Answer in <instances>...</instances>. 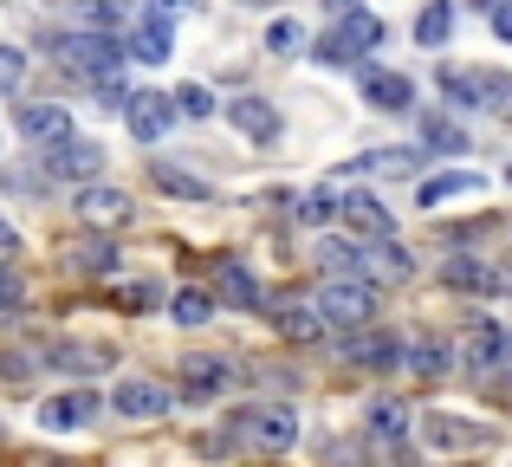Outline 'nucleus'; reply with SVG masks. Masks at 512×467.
<instances>
[{
    "label": "nucleus",
    "instance_id": "obj_1",
    "mask_svg": "<svg viewBox=\"0 0 512 467\" xmlns=\"http://www.w3.org/2000/svg\"><path fill=\"white\" fill-rule=\"evenodd\" d=\"M318 312H325V325H370V312H376V286L363 273H331L325 286H318Z\"/></svg>",
    "mask_w": 512,
    "mask_h": 467
},
{
    "label": "nucleus",
    "instance_id": "obj_2",
    "mask_svg": "<svg viewBox=\"0 0 512 467\" xmlns=\"http://www.w3.org/2000/svg\"><path fill=\"white\" fill-rule=\"evenodd\" d=\"M175 20H182V0H150L143 20H137V33H130V59L163 65L175 52Z\"/></svg>",
    "mask_w": 512,
    "mask_h": 467
},
{
    "label": "nucleus",
    "instance_id": "obj_3",
    "mask_svg": "<svg viewBox=\"0 0 512 467\" xmlns=\"http://www.w3.org/2000/svg\"><path fill=\"white\" fill-rule=\"evenodd\" d=\"M52 52H59V65L78 72V78H104V72H117V59H124L111 33H65V39H52Z\"/></svg>",
    "mask_w": 512,
    "mask_h": 467
},
{
    "label": "nucleus",
    "instance_id": "obj_4",
    "mask_svg": "<svg viewBox=\"0 0 512 467\" xmlns=\"http://www.w3.org/2000/svg\"><path fill=\"white\" fill-rule=\"evenodd\" d=\"M234 435L247 448H260V455H286V448L299 442V409H247V416L234 422Z\"/></svg>",
    "mask_w": 512,
    "mask_h": 467
},
{
    "label": "nucleus",
    "instance_id": "obj_5",
    "mask_svg": "<svg viewBox=\"0 0 512 467\" xmlns=\"http://www.w3.org/2000/svg\"><path fill=\"white\" fill-rule=\"evenodd\" d=\"M130 215H137V202H130L124 189H104L98 176L78 189V221H85V228H124Z\"/></svg>",
    "mask_w": 512,
    "mask_h": 467
},
{
    "label": "nucleus",
    "instance_id": "obj_6",
    "mask_svg": "<svg viewBox=\"0 0 512 467\" xmlns=\"http://www.w3.org/2000/svg\"><path fill=\"white\" fill-rule=\"evenodd\" d=\"M111 409H117V416H137V422H156V416H169V383L130 377V383H117Z\"/></svg>",
    "mask_w": 512,
    "mask_h": 467
},
{
    "label": "nucleus",
    "instance_id": "obj_7",
    "mask_svg": "<svg viewBox=\"0 0 512 467\" xmlns=\"http://www.w3.org/2000/svg\"><path fill=\"white\" fill-rule=\"evenodd\" d=\"M46 169H52V176H65V182H91L104 169V150L91 137H59V143H52V156H46Z\"/></svg>",
    "mask_w": 512,
    "mask_h": 467
},
{
    "label": "nucleus",
    "instance_id": "obj_8",
    "mask_svg": "<svg viewBox=\"0 0 512 467\" xmlns=\"http://www.w3.org/2000/svg\"><path fill=\"white\" fill-rule=\"evenodd\" d=\"M396 357H402V338H389V331H363V325H350V331H344V364L389 370Z\"/></svg>",
    "mask_w": 512,
    "mask_h": 467
},
{
    "label": "nucleus",
    "instance_id": "obj_9",
    "mask_svg": "<svg viewBox=\"0 0 512 467\" xmlns=\"http://www.w3.org/2000/svg\"><path fill=\"white\" fill-rule=\"evenodd\" d=\"M98 409H104V396H98V390H72V396H52V403H39V422L65 435V429H85Z\"/></svg>",
    "mask_w": 512,
    "mask_h": 467
},
{
    "label": "nucleus",
    "instance_id": "obj_10",
    "mask_svg": "<svg viewBox=\"0 0 512 467\" xmlns=\"http://www.w3.org/2000/svg\"><path fill=\"white\" fill-rule=\"evenodd\" d=\"M124 117H130V137H137V143H156L169 130L175 111H169L163 91H137V98H124Z\"/></svg>",
    "mask_w": 512,
    "mask_h": 467
},
{
    "label": "nucleus",
    "instance_id": "obj_11",
    "mask_svg": "<svg viewBox=\"0 0 512 467\" xmlns=\"http://www.w3.org/2000/svg\"><path fill=\"white\" fill-rule=\"evenodd\" d=\"M448 286L454 292H506V266H493V260H474V253H454L448 260Z\"/></svg>",
    "mask_w": 512,
    "mask_h": 467
},
{
    "label": "nucleus",
    "instance_id": "obj_12",
    "mask_svg": "<svg viewBox=\"0 0 512 467\" xmlns=\"http://www.w3.org/2000/svg\"><path fill=\"white\" fill-rule=\"evenodd\" d=\"M227 117H234V130H240L247 143H279V130H286V124H279V111H273L266 98H234V104H227Z\"/></svg>",
    "mask_w": 512,
    "mask_h": 467
},
{
    "label": "nucleus",
    "instance_id": "obj_13",
    "mask_svg": "<svg viewBox=\"0 0 512 467\" xmlns=\"http://www.w3.org/2000/svg\"><path fill=\"white\" fill-rule=\"evenodd\" d=\"M214 299L234 305V312H253V305H260V279L240 260H214Z\"/></svg>",
    "mask_w": 512,
    "mask_h": 467
},
{
    "label": "nucleus",
    "instance_id": "obj_14",
    "mask_svg": "<svg viewBox=\"0 0 512 467\" xmlns=\"http://www.w3.org/2000/svg\"><path fill=\"white\" fill-rule=\"evenodd\" d=\"M20 137L26 143H59V137H72V117H65V104H20Z\"/></svg>",
    "mask_w": 512,
    "mask_h": 467
},
{
    "label": "nucleus",
    "instance_id": "obj_15",
    "mask_svg": "<svg viewBox=\"0 0 512 467\" xmlns=\"http://www.w3.org/2000/svg\"><path fill=\"white\" fill-rule=\"evenodd\" d=\"M227 383H234V364H227V357H188V364H182V390L195 396V403L221 396Z\"/></svg>",
    "mask_w": 512,
    "mask_h": 467
},
{
    "label": "nucleus",
    "instance_id": "obj_16",
    "mask_svg": "<svg viewBox=\"0 0 512 467\" xmlns=\"http://www.w3.org/2000/svg\"><path fill=\"white\" fill-rule=\"evenodd\" d=\"M376 39H383V26H376L370 13H350V20L338 26V33H325V52H318V59L344 65V59H350V46H376Z\"/></svg>",
    "mask_w": 512,
    "mask_h": 467
},
{
    "label": "nucleus",
    "instance_id": "obj_17",
    "mask_svg": "<svg viewBox=\"0 0 512 467\" xmlns=\"http://www.w3.org/2000/svg\"><path fill=\"white\" fill-rule=\"evenodd\" d=\"M338 215H344V228L363 234V240H383V234H389V208L376 202V195H344Z\"/></svg>",
    "mask_w": 512,
    "mask_h": 467
},
{
    "label": "nucleus",
    "instance_id": "obj_18",
    "mask_svg": "<svg viewBox=\"0 0 512 467\" xmlns=\"http://www.w3.org/2000/svg\"><path fill=\"white\" fill-rule=\"evenodd\" d=\"M363 104H376V111H409L415 85L402 72H363Z\"/></svg>",
    "mask_w": 512,
    "mask_h": 467
},
{
    "label": "nucleus",
    "instance_id": "obj_19",
    "mask_svg": "<svg viewBox=\"0 0 512 467\" xmlns=\"http://www.w3.org/2000/svg\"><path fill=\"white\" fill-rule=\"evenodd\" d=\"M480 189H487V176H474V169H448V176H428L415 202H422V208H441V202H454V195H480Z\"/></svg>",
    "mask_w": 512,
    "mask_h": 467
},
{
    "label": "nucleus",
    "instance_id": "obj_20",
    "mask_svg": "<svg viewBox=\"0 0 512 467\" xmlns=\"http://www.w3.org/2000/svg\"><path fill=\"white\" fill-rule=\"evenodd\" d=\"M357 273H376V279H409V273H415V260H409V247H396V240L383 234V240H376V247L357 260Z\"/></svg>",
    "mask_w": 512,
    "mask_h": 467
},
{
    "label": "nucleus",
    "instance_id": "obj_21",
    "mask_svg": "<svg viewBox=\"0 0 512 467\" xmlns=\"http://www.w3.org/2000/svg\"><path fill=\"white\" fill-rule=\"evenodd\" d=\"M150 182H156V189H169L175 195V202H208V182H201V176H188V169H175V163H163V156H156V163H150Z\"/></svg>",
    "mask_w": 512,
    "mask_h": 467
},
{
    "label": "nucleus",
    "instance_id": "obj_22",
    "mask_svg": "<svg viewBox=\"0 0 512 467\" xmlns=\"http://www.w3.org/2000/svg\"><path fill=\"white\" fill-rule=\"evenodd\" d=\"M506 357V331L500 325H474L461 338V364H474V370H487V364H500Z\"/></svg>",
    "mask_w": 512,
    "mask_h": 467
},
{
    "label": "nucleus",
    "instance_id": "obj_23",
    "mask_svg": "<svg viewBox=\"0 0 512 467\" xmlns=\"http://www.w3.org/2000/svg\"><path fill=\"white\" fill-rule=\"evenodd\" d=\"M402 364H415L422 377H435V370L454 364V351H448V344H435V338H409V344H402Z\"/></svg>",
    "mask_w": 512,
    "mask_h": 467
},
{
    "label": "nucleus",
    "instance_id": "obj_24",
    "mask_svg": "<svg viewBox=\"0 0 512 467\" xmlns=\"http://www.w3.org/2000/svg\"><path fill=\"white\" fill-rule=\"evenodd\" d=\"M279 331H286V338H299V344H312L318 331H325V312H318V305H299V299H292L286 312H279Z\"/></svg>",
    "mask_w": 512,
    "mask_h": 467
},
{
    "label": "nucleus",
    "instance_id": "obj_25",
    "mask_svg": "<svg viewBox=\"0 0 512 467\" xmlns=\"http://www.w3.org/2000/svg\"><path fill=\"white\" fill-rule=\"evenodd\" d=\"M448 33H454V0H428L422 20H415V39H422V46H441Z\"/></svg>",
    "mask_w": 512,
    "mask_h": 467
},
{
    "label": "nucleus",
    "instance_id": "obj_26",
    "mask_svg": "<svg viewBox=\"0 0 512 467\" xmlns=\"http://www.w3.org/2000/svg\"><path fill=\"white\" fill-rule=\"evenodd\" d=\"M169 318H182V325H208V318H214V292H201V286L175 292V312Z\"/></svg>",
    "mask_w": 512,
    "mask_h": 467
},
{
    "label": "nucleus",
    "instance_id": "obj_27",
    "mask_svg": "<svg viewBox=\"0 0 512 467\" xmlns=\"http://www.w3.org/2000/svg\"><path fill=\"white\" fill-rule=\"evenodd\" d=\"M422 137H428V150H448V156H461V150H467V130H461V124H448V117H428Z\"/></svg>",
    "mask_w": 512,
    "mask_h": 467
},
{
    "label": "nucleus",
    "instance_id": "obj_28",
    "mask_svg": "<svg viewBox=\"0 0 512 467\" xmlns=\"http://www.w3.org/2000/svg\"><path fill=\"white\" fill-rule=\"evenodd\" d=\"M65 260H72L78 273H111V260H117V253L104 247V240H91V247H85V240H78V247H65Z\"/></svg>",
    "mask_w": 512,
    "mask_h": 467
},
{
    "label": "nucleus",
    "instance_id": "obj_29",
    "mask_svg": "<svg viewBox=\"0 0 512 467\" xmlns=\"http://www.w3.org/2000/svg\"><path fill=\"white\" fill-rule=\"evenodd\" d=\"M363 169H370V176H409V169H422V156L415 150H376Z\"/></svg>",
    "mask_w": 512,
    "mask_h": 467
},
{
    "label": "nucleus",
    "instance_id": "obj_30",
    "mask_svg": "<svg viewBox=\"0 0 512 467\" xmlns=\"http://www.w3.org/2000/svg\"><path fill=\"white\" fill-rule=\"evenodd\" d=\"M422 435H428V442H435V448H474V442H480L474 429H461V422H448V416H435V422H428Z\"/></svg>",
    "mask_w": 512,
    "mask_h": 467
},
{
    "label": "nucleus",
    "instance_id": "obj_31",
    "mask_svg": "<svg viewBox=\"0 0 512 467\" xmlns=\"http://www.w3.org/2000/svg\"><path fill=\"white\" fill-rule=\"evenodd\" d=\"M331 215H338V189H318V195H305V202H299V221H305V228H325Z\"/></svg>",
    "mask_w": 512,
    "mask_h": 467
},
{
    "label": "nucleus",
    "instance_id": "obj_32",
    "mask_svg": "<svg viewBox=\"0 0 512 467\" xmlns=\"http://www.w3.org/2000/svg\"><path fill=\"white\" fill-rule=\"evenodd\" d=\"M370 429H376V442H396L402 429H409V409H396V403H376V416H370Z\"/></svg>",
    "mask_w": 512,
    "mask_h": 467
},
{
    "label": "nucleus",
    "instance_id": "obj_33",
    "mask_svg": "<svg viewBox=\"0 0 512 467\" xmlns=\"http://www.w3.org/2000/svg\"><path fill=\"white\" fill-rule=\"evenodd\" d=\"M59 370H78V377H91V370H104V351H85V344H59Z\"/></svg>",
    "mask_w": 512,
    "mask_h": 467
},
{
    "label": "nucleus",
    "instance_id": "obj_34",
    "mask_svg": "<svg viewBox=\"0 0 512 467\" xmlns=\"http://www.w3.org/2000/svg\"><path fill=\"white\" fill-rule=\"evenodd\" d=\"M175 111H182V117H208L214 111V98H208V85H182V91H175Z\"/></svg>",
    "mask_w": 512,
    "mask_h": 467
},
{
    "label": "nucleus",
    "instance_id": "obj_35",
    "mask_svg": "<svg viewBox=\"0 0 512 467\" xmlns=\"http://www.w3.org/2000/svg\"><path fill=\"white\" fill-rule=\"evenodd\" d=\"M318 260H325V273H357L363 253H357V247H338V240H325V247H318Z\"/></svg>",
    "mask_w": 512,
    "mask_h": 467
},
{
    "label": "nucleus",
    "instance_id": "obj_36",
    "mask_svg": "<svg viewBox=\"0 0 512 467\" xmlns=\"http://www.w3.org/2000/svg\"><path fill=\"white\" fill-rule=\"evenodd\" d=\"M20 78H26V52L0 46V91H20Z\"/></svg>",
    "mask_w": 512,
    "mask_h": 467
},
{
    "label": "nucleus",
    "instance_id": "obj_37",
    "mask_svg": "<svg viewBox=\"0 0 512 467\" xmlns=\"http://www.w3.org/2000/svg\"><path fill=\"white\" fill-rule=\"evenodd\" d=\"M117 299H124L130 312H150V305L163 299V286H156V279H137V286H124V292H117Z\"/></svg>",
    "mask_w": 512,
    "mask_h": 467
},
{
    "label": "nucleus",
    "instance_id": "obj_38",
    "mask_svg": "<svg viewBox=\"0 0 512 467\" xmlns=\"http://www.w3.org/2000/svg\"><path fill=\"white\" fill-rule=\"evenodd\" d=\"M266 46H273V52H292V46H299V26H292V20H279L273 33H266Z\"/></svg>",
    "mask_w": 512,
    "mask_h": 467
},
{
    "label": "nucleus",
    "instance_id": "obj_39",
    "mask_svg": "<svg viewBox=\"0 0 512 467\" xmlns=\"http://www.w3.org/2000/svg\"><path fill=\"white\" fill-rule=\"evenodd\" d=\"M13 305H20V279L0 266V312H13Z\"/></svg>",
    "mask_w": 512,
    "mask_h": 467
},
{
    "label": "nucleus",
    "instance_id": "obj_40",
    "mask_svg": "<svg viewBox=\"0 0 512 467\" xmlns=\"http://www.w3.org/2000/svg\"><path fill=\"white\" fill-rule=\"evenodd\" d=\"M13 260H20V234L0 221V266H13Z\"/></svg>",
    "mask_w": 512,
    "mask_h": 467
},
{
    "label": "nucleus",
    "instance_id": "obj_41",
    "mask_svg": "<svg viewBox=\"0 0 512 467\" xmlns=\"http://www.w3.org/2000/svg\"><path fill=\"white\" fill-rule=\"evenodd\" d=\"M493 33H500L506 46H512V7H500V13H493Z\"/></svg>",
    "mask_w": 512,
    "mask_h": 467
},
{
    "label": "nucleus",
    "instance_id": "obj_42",
    "mask_svg": "<svg viewBox=\"0 0 512 467\" xmlns=\"http://www.w3.org/2000/svg\"><path fill=\"white\" fill-rule=\"evenodd\" d=\"M506 182H512V169H506Z\"/></svg>",
    "mask_w": 512,
    "mask_h": 467
}]
</instances>
